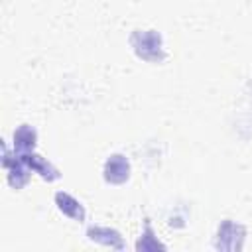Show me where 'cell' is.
<instances>
[{
    "label": "cell",
    "mask_w": 252,
    "mask_h": 252,
    "mask_svg": "<svg viewBox=\"0 0 252 252\" xmlns=\"http://www.w3.org/2000/svg\"><path fill=\"white\" fill-rule=\"evenodd\" d=\"M87 236H89V240L98 242L102 246H110V248H116V250L124 248V240H122L120 232L114 230V228H108V226H91L87 230Z\"/></svg>",
    "instance_id": "obj_5"
},
{
    "label": "cell",
    "mask_w": 252,
    "mask_h": 252,
    "mask_svg": "<svg viewBox=\"0 0 252 252\" xmlns=\"http://www.w3.org/2000/svg\"><path fill=\"white\" fill-rule=\"evenodd\" d=\"M55 205H57V209L63 213V215H67V217H71L73 220H85V217H87V213H85V207L73 197V195H69V193H65V191H59V193H55Z\"/></svg>",
    "instance_id": "obj_7"
},
{
    "label": "cell",
    "mask_w": 252,
    "mask_h": 252,
    "mask_svg": "<svg viewBox=\"0 0 252 252\" xmlns=\"http://www.w3.org/2000/svg\"><path fill=\"white\" fill-rule=\"evenodd\" d=\"M2 163H4V167H6V171H8V183H10L14 189H20V187H24V185L28 183L32 169H30L16 154H14V158H12L6 148H4V159H2Z\"/></svg>",
    "instance_id": "obj_2"
},
{
    "label": "cell",
    "mask_w": 252,
    "mask_h": 252,
    "mask_svg": "<svg viewBox=\"0 0 252 252\" xmlns=\"http://www.w3.org/2000/svg\"><path fill=\"white\" fill-rule=\"evenodd\" d=\"M32 171H35V173H39L43 179H47V181H53V179H57L59 177V169L55 167V165H51L45 158H41V156H37L33 150L32 152H14Z\"/></svg>",
    "instance_id": "obj_4"
},
{
    "label": "cell",
    "mask_w": 252,
    "mask_h": 252,
    "mask_svg": "<svg viewBox=\"0 0 252 252\" xmlns=\"http://www.w3.org/2000/svg\"><path fill=\"white\" fill-rule=\"evenodd\" d=\"M130 45L134 47L136 55L146 61H161L165 57L161 35L154 30H136L130 35Z\"/></svg>",
    "instance_id": "obj_1"
},
{
    "label": "cell",
    "mask_w": 252,
    "mask_h": 252,
    "mask_svg": "<svg viewBox=\"0 0 252 252\" xmlns=\"http://www.w3.org/2000/svg\"><path fill=\"white\" fill-rule=\"evenodd\" d=\"M240 232H244V226H240V224H236V222H232V220H224V222L219 226L215 246H217V248H224L226 240H230V242H228V250H238V248H242V240H240V238H238V240L234 238V234H240Z\"/></svg>",
    "instance_id": "obj_6"
},
{
    "label": "cell",
    "mask_w": 252,
    "mask_h": 252,
    "mask_svg": "<svg viewBox=\"0 0 252 252\" xmlns=\"http://www.w3.org/2000/svg\"><path fill=\"white\" fill-rule=\"evenodd\" d=\"M37 132L30 124H22L14 130V152H32L35 148Z\"/></svg>",
    "instance_id": "obj_8"
},
{
    "label": "cell",
    "mask_w": 252,
    "mask_h": 252,
    "mask_svg": "<svg viewBox=\"0 0 252 252\" xmlns=\"http://www.w3.org/2000/svg\"><path fill=\"white\" fill-rule=\"evenodd\" d=\"M138 250H156V248H163V244H159V240L154 236V230L150 224H146V230H144V236L138 240L136 244Z\"/></svg>",
    "instance_id": "obj_9"
},
{
    "label": "cell",
    "mask_w": 252,
    "mask_h": 252,
    "mask_svg": "<svg viewBox=\"0 0 252 252\" xmlns=\"http://www.w3.org/2000/svg\"><path fill=\"white\" fill-rule=\"evenodd\" d=\"M104 179L108 183H114V185H120L124 183L128 177H130V161L122 156V154H112L108 156V159L104 161Z\"/></svg>",
    "instance_id": "obj_3"
}]
</instances>
